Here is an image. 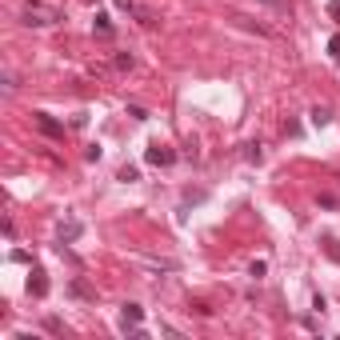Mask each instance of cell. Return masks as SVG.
Returning a JSON list of instances; mask_svg holds the SVG:
<instances>
[{"mask_svg":"<svg viewBox=\"0 0 340 340\" xmlns=\"http://www.w3.org/2000/svg\"><path fill=\"white\" fill-rule=\"evenodd\" d=\"M80 236V224H60V240H76Z\"/></svg>","mask_w":340,"mask_h":340,"instance_id":"obj_9","label":"cell"},{"mask_svg":"<svg viewBox=\"0 0 340 340\" xmlns=\"http://www.w3.org/2000/svg\"><path fill=\"white\" fill-rule=\"evenodd\" d=\"M132 64H136V60L128 56V52H120V56H116V68H120V72H128V68H132Z\"/></svg>","mask_w":340,"mask_h":340,"instance_id":"obj_10","label":"cell"},{"mask_svg":"<svg viewBox=\"0 0 340 340\" xmlns=\"http://www.w3.org/2000/svg\"><path fill=\"white\" fill-rule=\"evenodd\" d=\"M248 272H252V276H256V280H260V276H264V272H268V264H264V260H252V268H248Z\"/></svg>","mask_w":340,"mask_h":340,"instance_id":"obj_12","label":"cell"},{"mask_svg":"<svg viewBox=\"0 0 340 340\" xmlns=\"http://www.w3.org/2000/svg\"><path fill=\"white\" fill-rule=\"evenodd\" d=\"M268 4H272V8H288V0H268Z\"/></svg>","mask_w":340,"mask_h":340,"instance_id":"obj_19","label":"cell"},{"mask_svg":"<svg viewBox=\"0 0 340 340\" xmlns=\"http://www.w3.org/2000/svg\"><path fill=\"white\" fill-rule=\"evenodd\" d=\"M172 160H176V152H172V148H164V144H152V148H148V164H156V168H168Z\"/></svg>","mask_w":340,"mask_h":340,"instance_id":"obj_2","label":"cell"},{"mask_svg":"<svg viewBox=\"0 0 340 340\" xmlns=\"http://www.w3.org/2000/svg\"><path fill=\"white\" fill-rule=\"evenodd\" d=\"M312 124H316V128H324V124H332V112H328V108H312Z\"/></svg>","mask_w":340,"mask_h":340,"instance_id":"obj_7","label":"cell"},{"mask_svg":"<svg viewBox=\"0 0 340 340\" xmlns=\"http://www.w3.org/2000/svg\"><path fill=\"white\" fill-rule=\"evenodd\" d=\"M116 8H124V12H136V4H132V0H112Z\"/></svg>","mask_w":340,"mask_h":340,"instance_id":"obj_18","label":"cell"},{"mask_svg":"<svg viewBox=\"0 0 340 340\" xmlns=\"http://www.w3.org/2000/svg\"><path fill=\"white\" fill-rule=\"evenodd\" d=\"M248 160H252V164H260V160H264V152H260V144H248Z\"/></svg>","mask_w":340,"mask_h":340,"instance_id":"obj_11","label":"cell"},{"mask_svg":"<svg viewBox=\"0 0 340 340\" xmlns=\"http://www.w3.org/2000/svg\"><path fill=\"white\" fill-rule=\"evenodd\" d=\"M28 292H32V296H44V292H48V276H44L40 268L32 272V280H28Z\"/></svg>","mask_w":340,"mask_h":340,"instance_id":"obj_4","label":"cell"},{"mask_svg":"<svg viewBox=\"0 0 340 340\" xmlns=\"http://www.w3.org/2000/svg\"><path fill=\"white\" fill-rule=\"evenodd\" d=\"M320 244H324V252H328V256H332V260L340 264V244H336V240H332V236H324Z\"/></svg>","mask_w":340,"mask_h":340,"instance_id":"obj_8","label":"cell"},{"mask_svg":"<svg viewBox=\"0 0 340 340\" xmlns=\"http://www.w3.org/2000/svg\"><path fill=\"white\" fill-rule=\"evenodd\" d=\"M96 28H100V32H112V20H108V16L100 12V16H96Z\"/></svg>","mask_w":340,"mask_h":340,"instance_id":"obj_16","label":"cell"},{"mask_svg":"<svg viewBox=\"0 0 340 340\" xmlns=\"http://www.w3.org/2000/svg\"><path fill=\"white\" fill-rule=\"evenodd\" d=\"M128 116H132V120H148V112H144L140 104H128Z\"/></svg>","mask_w":340,"mask_h":340,"instance_id":"obj_14","label":"cell"},{"mask_svg":"<svg viewBox=\"0 0 340 340\" xmlns=\"http://www.w3.org/2000/svg\"><path fill=\"white\" fill-rule=\"evenodd\" d=\"M72 292H76V296H92V288H88L84 280H72Z\"/></svg>","mask_w":340,"mask_h":340,"instance_id":"obj_13","label":"cell"},{"mask_svg":"<svg viewBox=\"0 0 340 340\" xmlns=\"http://www.w3.org/2000/svg\"><path fill=\"white\" fill-rule=\"evenodd\" d=\"M116 180H124V184H136V180H140V168H136V164H124V168L116 172Z\"/></svg>","mask_w":340,"mask_h":340,"instance_id":"obj_6","label":"cell"},{"mask_svg":"<svg viewBox=\"0 0 340 340\" xmlns=\"http://www.w3.org/2000/svg\"><path fill=\"white\" fill-rule=\"evenodd\" d=\"M56 20H60V8H52V4H40V0H28L24 4V24L28 28H48Z\"/></svg>","mask_w":340,"mask_h":340,"instance_id":"obj_1","label":"cell"},{"mask_svg":"<svg viewBox=\"0 0 340 340\" xmlns=\"http://www.w3.org/2000/svg\"><path fill=\"white\" fill-rule=\"evenodd\" d=\"M36 124H40V128H44L48 136H60V132H64V128H60L56 120H48V116H44V112H36Z\"/></svg>","mask_w":340,"mask_h":340,"instance_id":"obj_5","label":"cell"},{"mask_svg":"<svg viewBox=\"0 0 340 340\" xmlns=\"http://www.w3.org/2000/svg\"><path fill=\"white\" fill-rule=\"evenodd\" d=\"M120 320H124V328H136V324L144 320V308H140V304H124V312H120Z\"/></svg>","mask_w":340,"mask_h":340,"instance_id":"obj_3","label":"cell"},{"mask_svg":"<svg viewBox=\"0 0 340 340\" xmlns=\"http://www.w3.org/2000/svg\"><path fill=\"white\" fill-rule=\"evenodd\" d=\"M132 16H136V20H140V24H152V12H148V8H136V12H132Z\"/></svg>","mask_w":340,"mask_h":340,"instance_id":"obj_15","label":"cell"},{"mask_svg":"<svg viewBox=\"0 0 340 340\" xmlns=\"http://www.w3.org/2000/svg\"><path fill=\"white\" fill-rule=\"evenodd\" d=\"M328 16H332V20L340 24V0H328Z\"/></svg>","mask_w":340,"mask_h":340,"instance_id":"obj_17","label":"cell"}]
</instances>
